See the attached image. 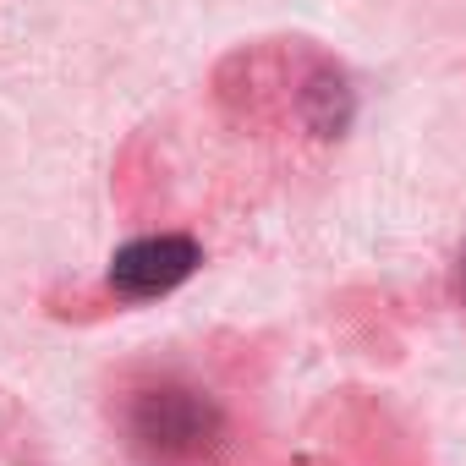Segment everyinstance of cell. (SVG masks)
Here are the masks:
<instances>
[{
	"label": "cell",
	"mask_w": 466,
	"mask_h": 466,
	"mask_svg": "<svg viewBox=\"0 0 466 466\" xmlns=\"http://www.w3.org/2000/svg\"><path fill=\"white\" fill-rule=\"evenodd\" d=\"M116 433L137 466H225L237 417L187 368H148L116 395Z\"/></svg>",
	"instance_id": "obj_1"
},
{
	"label": "cell",
	"mask_w": 466,
	"mask_h": 466,
	"mask_svg": "<svg viewBox=\"0 0 466 466\" xmlns=\"http://www.w3.org/2000/svg\"><path fill=\"white\" fill-rule=\"evenodd\" d=\"M455 297H461V308H466V248H461V258H455Z\"/></svg>",
	"instance_id": "obj_3"
},
{
	"label": "cell",
	"mask_w": 466,
	"mask_h": 466,
	"mask_svg": "<svg viewBox=\"0 0 466 466\" xmlns=\"http://www.w3.org/2000/svg\"><path fill=\"white\" fill-rule=\"evenodd\" d=\"M203 264V248L181 230H159V237H132L110 253V269H105V286L121 297V302H154L165 291H176L181 280H192Z\"/></svg>",
	"instance_id": "obj_2"
}]
</instances>
